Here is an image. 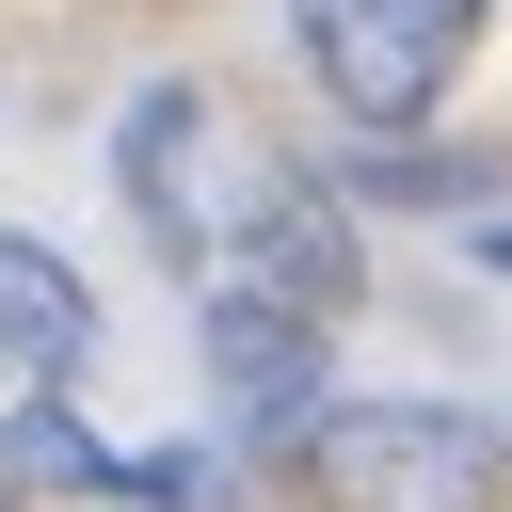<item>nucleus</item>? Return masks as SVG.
Returning a JSON list of instances; mask_svg holds the SVG:
<instances>
[{"label":"nucleus","instance_id":"obj_5","mask_svg":"<svg viewBox=\"0 0 512 512\" xmlns=\"http://www.w3.org/2000/svg\"><path fill=\"white\" fill-rule=\"evenodd\" d=\"M208 384L240 448H304L320 432V336L304 320H208Z\"/></svg>","mask_w":512,"mask_h":512},{"label":"nucleus","instance_id":"obj_3","mask_svg":"<svg viewBox=\"0 0 512 512\" xmlns=\"http://www.w3.org/2000/svg\"><path fill=\"white\" fill-rule=\"evenodd\" d=\"M80 352H96V288H80L48 240L0 224V464H32V480H112V448L64 432Z\"/></svg>","mask_w":512,"mask_h":512},{"label":"nucleus","instance_id":"obj_6","mask_svg":"<svg viewBox=\"0 0 512 512\" xmlns=\"http://www.w3.org/2000/svg\"><path fill=\"white\" fill-rule=\"evenodd\" d=\"M480 256H496V272H512V224H496V240H480Z\"/></svg>","mask_w":512,"mask_h":512},{"label":"nucleus","instance_id":"obj_1","mask_svg":"<svg viewBox=\"0 0 512 512\" xmlns=\"http://www.w3.org/2000/svg\"><path fill=\"white\" fill-rule=\"evenodd\" d=\"M128 208H144V240L208 288V320H336L352 304V224L256 144V128H224L192 80H160L144 112H128Z\"/></svg>","mask_w":512,"mask_h":512},{"label":"nucleus","instance_id":"obj_4","mask_svg":"<svg viewBox=\"0 0 512 512\" xmlns=\"http://www.w3.org/2000/svg\"><path fill=\"white\" fill-rule=\"evenodd\" d=\"M480 16H496V0H288V48H304V80H320L352 128H416V112L464 80Z\"/></svg>","mask_w":512,"mask_h":512},{"label":"nucleus","instance_id":"obj_2","mask_svg":"<svg viewBox=\"0 0 512 512\" xmlns=\"http://www.w3.org/2000/svg\"><path fill=\"white\" fill-rule=\"evenodd\" d=\"M496 416H448V400H320L304 432V480L336 512H496Z\"/></svg>","mask_w":512,"mask_h":512}]
</instances>
